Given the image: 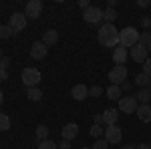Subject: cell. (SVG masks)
<instances>
[{
	"label": "cell",
	"mask_w": 151,
	"mask_h": 149,
	"mask_svg": "<svg viewBox=\"0 0 151 149\" xmlns=\"http://www.w3.org/2000/svg\"><path fill=\"white\" fill-rule=\"evenodd\" d=\"M149 83H151V77H147L145 73H141V75L135 77V85L141 87V89H147V87H149Z\"/></svg>",
	"instance_id": "cell-22"
},
{
	"label": "cell",
	"mask_w": 151,
	"mask_h": 149,
	"mask_svg": "<svg viewBox=\"0 0 151 149\" xmlns=\"http://www.w3.org/2000/svg\"><path fill=\"white\" fill-rule=\"evenodd\" d=\"M127 57H129V53H127V48H125V46L119 45L115 50H113V60H115V65H125Z\"/></svg>",
	"instance_id": "cell-15"
},
{
	"label": "cell",
	"mask_w": 151,
	"mask_h": 149,
	"mask_svg": "<svg viewBox=\"0 0 151 149\" xmlns=\"http://www.w3.org/2000/svg\"><path fill=\"white\" fill-rule=\"evenodd\" d=\"M137 145H123V149H135Z\"/></svg>",
	"instance_id": "cell-42"
},
{
	"label": "cell",
	"mask_w": 151,
	"mask_h": 149,
	"mask_svg": "<svg viewBox=\"0 0 151 149\" xmlns=\"http://www.w3.org/2000/svg\"><path fill=\"white\" fill-rule=\"evenodd\" d=\"M70 97H73L75 101H85V99L89 97V89H87V85H75V87L70 89Z\"/></svg>",
	"instance_id": "cell-13"
},
{
	"label": "cell",
	"mask_w": 151,
	"mask_h": 149,
	"mask_svg": "<svg viewBox=\"0 0 151 149\" xmlns=\"http://www.w3.org/2000/svg\"><path fill=\"white\" fill-rule=\"evenodd\" d=\"M103 125H93L91 127V135H93V137H97V139H101L103 137Z\"/></svg>",
	"instance_id": "cell-28"
},
{
	"label": "cell",
	"mask_w": 151,
	"mask_h": 149,
	"mask_svg": "<svg viewBox=\"0 0 151 149\" xmlns=\"http://www.w3.org/2000/svg\"><path fill=\"white\" fill-rule=\"evenodd\" d=\"M121 87L119 85H111L107 91H105V95H107V99H111V101H119L121 99Z\"/></svg>",
	"instance_id": "cell-17"
},
{
	"label": "cell",
	"mask_w": 151,
	"mask_h": 149,
	"mask_svg": "<svg viewBox=\"0 0 151 149\" xmlns=\"http://www.w3.org/2000/svg\"><path fill=\"white\" fill-rule=\"evenodd\" d=\"M95 125H103V115H95Z\"/></svg>",
	"instance_id": "cell-37"
},
{
	"label": "cell",
	"mask_w": 151,
	"mask_h": 149,
	"mask_svg": "<svg viewBox=\"0 0 151 149\" xmlns=\"http://www.w3.org/2000/svg\"><path fill=\"white\" fill-rule=\"evenodd\" d=\"M58 149H70V141H65V139H63V141L58 143Z\"/></svg>",
	"instance_id": "cell-34"
},
{
	"label": "cell",
	"mask_w": 151,
	"mask_h": 149,
	"mask_svg": "<svg viewBox=\"0 0 151 149\" xmlns=\"http://www.w3.org/2000/svg\"><path fill=\"white\" fill-rule=\"evenodd\" d=\"M2 58H4V55H2V50H0V60H2Z\"/></svg>",
	"instance_id": "cell-45"
},
{
	"label": "cell",
	"mask_w": 151,
	"mask_h": 149,
	"mask_svg": "<svg viewBox=\"0 0 151 149\" xmlns=\"http://www.w3.org/2000/svg\"><path fill=\"white\" fill-rule=\"evenodd\" d=\"M117 119H119V109H113V107L105 109V113H103V123H105L107 127H109V125H115Z\"/></svg>",
	"instance_id": "cell-14"
},
{
	"label": "cell",
	"mask_w": 151,
	"mask_h": 149,
	"mask_svg": "<svg viewBox=\"0 0 151 149\" xmlns=\"http://www.w3.org/2000/svg\"><path fill=\"white\" fill-rule=\"evenodd\" d=\"M137 4H139L141 8H145V6H149L151 2H149V0H139V2H137Z\"/></svg>",
	"instance_id": "cell-39"
},
{
	"label": "cell",
	"mask_w": 151,
	"mask_h": 149,
	"mask_svg": "<svg viewBox=\"0 0 151 149\" xmlns=\"http://www.w3.org/2000/svg\"><path fill=\"white\" fill-rule=\"evenodd\" d=\"M135 99H137V103H139V105H149L151 91H149V89H141V91L135 95Z\"/></svg>",
	"instance_id": "cell-19"
},
{
	"label": "cell",
	"mask_w": 151,
	"mask_h": 149,
	"mask_svg": "<svg viewBox=\"0 0 151 149\" xmlns=\"http://www.w3.org/2000/svg\"><path fill=\"white\" fill-rule=\"evenodd\" d=\"M101 95H103V89L99 85H95V87L89 89V97H101Z\"/></svg>",
	"instance_id": "cell-30"
},
{
	"label": "cell",
	"mask_w": 151,
	"mask_h": 149,
	"mask_svg": "<svg viewBox=\"0 0 151 149\" xmlns=\"http://www.w3.org/2000/svg\"><path fill=\"white\" fill-rule=\"evenodd\" d=\"M60 133H63V139H65V141H73V139L79 135V125H77V123H67V125L63 127Z\"/></svg>",
	"instance_id": "cell-12"
},
{
	"label": "cell",
	"mask_w": 151,
	"mask_h": 149,
	"mask_svg": "<svg viewBox=\"0 0 151 149\" xmlns=\"http://www.w3.org/2000/svg\"><path fill=\"white\" fill-rule=\"evenodd\" d=\"M117 0H107V8H115Z\"/></svg>",
	"instance_id": "cell-40"
},
{
	"label": "cell",
	"mask_w": 151,
	"mask_h": 149,
	"mask_svg": "<svg viewBox=\"0 0 151 149\" xmlns=\"http://www.w3.org/2000/svg\"><path fill=\"white\" fill-rule=\"evenodd\" d=\"M20 79H22L24 87H26V89H30V87H38V83H40V79H42V75H40V71H38V69L26 67V69H22Z\"/></svg>",
	"instance_id": "cell-3"
},
{
	"label": "cell",
	"mask_w": 151,
	"mask_h": 149,
	"mask_svg": "<svg viewBox=\"0 0 151 149\" xmlns=\"http://www.w3.org/2000/svg\"><path fill=\"white\" fill-rule=\"evenodd\" d=\"M12 35H14V30H12L8 24H2L0 26V38H10Z\"/></svg>",
	"instance_id": "cell-25"
},
{
	"label": "cell",
	"mask_w": 151,
	"mask_h": 149,
	"mask_svg": "<svg viewBox=\"0 0 151 149\" xmlns=\"http://www.w3.org/2000/svg\"><path fill=\"white\" fill-rule=\"evenodd\" d=\"M137 107H139V103H137L135 95H133V97H121V99H119V111H121V113L131 115V113L137 111Z\"/></svg>",
	"instance_id": "cell-6"
},
{
	"label": "cell",
	"mask_w": 151,
	"mask_h": 149,
	"mask_svg": "<svg viewBox=\"0 0 151 149\" xmlns=\"http://www.w3.org/2000/svg\"><path fill=\"white\" fill-rule=\"evenodd\" d=\"M149 42H151V30H149V32H141V35H139V45L147 48Z\"/></svg>",
	"instance_id": "cell-27"
},
{
	"label": "cell",
	"mask_w": 151,
	"mask_h": 149,
	"mask_svg": "<svg viewBox=\"0 0 151 149\" xmlns=\"http://www.w3.org/2000/svg\"><path fill=\"white\" fill-rule=\"evenodd\" d=\"M107 147H109V141H107L105 137L97 139V141H95V145H93V149H107Z\"/></svg>",
	"instance_id": "cell-29"
},
{
	"label": "cell",
	"mask_w": 151,
	"mask_h": 149,
	"mask_svg": "<svg viewBox=\"0 0 151 149\" xmlns=\"http://www.w3.org/2000/svg\"><path fill=\"white\" fill-rule=\"evenodd\" d=\"M40 12H42V2H40V0H30V2H26V8H24L26 18H38Z\"/></svg>",
	"instance_id": "cell-9"
},
{
	"label": "cell",
	"mask_w": 151,
	"mask_h": 149,
	"mask_svg": "<svg viewBox=\"0 0 151 149\" xmlns=\"http://www.w3.org/2000/svg\"><path fill=\"white\" fill-rule=\"evenodd\" d=\"M47 53H48V46L45 45L42 40H40V42L36 40L35 45L30 46V57L35 58V60H40V58H45V57H47Z\"/></svg>",
	"instance_id": "cell-10"
},
{
	"label": "cell",
	"mask_w": 151,
	"mask_h": 149,
	"mask_svg": "<svg viewBox=\"0 0 151 149\" xmlns=\"http://www.w3.org/2000/svg\"><path fill=\"white\" fill-rule=\"evenodd\" d=\"M129 55H131V58H133L135 63H145V60H147V48L141 46V45H135L129 50Z\"/></svg>",
	"instance_id": "cell-11"
},
{
	"label": "cell",
	"mask_w": 151,
	"mask_h": 149,
	"mask_svg": "<svg viewBox=\"0 0 151 149\" xmlns=\"http://www.w3.org/2000/svg\"><path fill=\"white\" fill-rule=\"evenodd\" d=\"M79 6H81L83 10H87V8H89L91 4H89V0H81V2H79Z\"/></svg>",
	"instance_id": "cell-35"
},
{
	"label": "cell",
	"mask_w": 151,
	"mask_h": 149,
	"mask_svg": "<svg viewBox=\"0 0 151 149\" xmlns=\"http://www.w3.org/2000/svg\"><path fill=\"white\" fill-rule=\"evenodd\" d=\"M38 149H58V143L47 139V141H40V143H38Z\"/></svg>",
	"instance_id": "cell-26"
},
{
	"label": "cell",
	"mask_w": 151,
	"mask_h": 149,
	"mask_svg": "<svg viewBox=\"0 0 151 149\" xmlns=\"http://www.w3.org/2000/svg\"><path fill=\"white\" fill-rule=\"evenodd\" d=\"M8 65H10V58H8V57H4L2 60H0V69L8 71Z\"/></svg>",
	"instance_id": "cell-32"
},
{
	"label": "cell",
	"mask_w": 151,
	"mask_h": 149,
	"mask_svg": "<svg viewBox=\"0 0 151 149\" xmlns=\"http://www.w3.org/2000/svg\"><path fill=\"white\" fill-rule=\"evenodd\" d=\"M26 22H28L26 14H22V12H14V14H10V22H8V26H10L14 32H22L24 28H26Z\"/></svg>",
	"instance_id": "cell-5"
},
{
	"label": "cell",
	"mask_w": 151,
	"mask_h": 149,
	"mask_svg": "<svg viewBox=\"0 0 151 149\" xmlns=\"http://www.w3.org/2000/svg\"><path fill=\"white\" fill-rule=\"evenodd\" d=\"M105 139L109 141V145L113 143V145H117V143H121V139H123V131H121V127L117 125H109L107 129H105Z\"/></svg>",
	"instance_id": "cell-8"
},
{
	"label": "cell",
	"mask_w": 151,
	"mask_h": 149,
	"mask_svg": "<svg viewBox=\"0 0 151 149\" xmlns=\"http://www.w3.org/2000/svg\"><path fill=\"white\" fill-rule=\"evenodd\" d=\"M121 91H131V83H127V81H125V83L121 85Z\"/></svg>",
	"instance_id": "cell-38"
},
{
	"label": "cell",
	"mask_w": 151,
	"mask_h": 149,
	"mask_svg": "<svg viewBox=\"0 0 151 149\" xmlns=\"http://www.w3.org/2000/svg\"><path fill=\"white\" fill-rule=\"evenodd\" d=\"M2 101H4V93L0 91V105H2Z\"/></svg>",
	"instance_id": "cell-43"
},
{
	"label": "cell",
	"mask_w": 151,
	"mask_h": 149,
	"mask_svg": "<svg viewBox=\"0 0 151 149\" xmlns=\"http://www.w3.org/2000/svg\"><path fill=\"white\" fill-rule=\"evenodd\" d=\"M48 139V127L47 125H38L36 127V145L40 141H47Z\"/></svg>",
	"instance_id": "cell-20"
},
{
	"label": "cell",
	"mask_w": 151,
	"mask_h": 149,
	"mask_svg": "<svg viewBox=\"0 0 151 149\" xmlns=\"http://www.w3.org/2000/svg\"><path fill=\"white\" fill-rule=\"evenodd\" d=\"M147 89H149V91H151V83H149V87H147Z\"/></svg>",
	"instance_id": "cell-47"
},
{
	"label": "cell",
	"mask_w": 151,
	"mask_h": 149,
	"mask_svg": "<svg viewBox=\"0 0 151 149\" xmlns=\"http://www.w3.org/2000/svg\"><path fill=\"white\" fill-rule=\"evenodd\" d=\"M103 18L107 20V24H113L117 18V10L115 8H107V10H103Z\"/></svg>",
	"instance_id": "cell-23"
},
{
	"label": "cell",
	"mask_w": 151,
	"mask_h": 149,
	"mask_svg": "<svg viewBox=\"0 0 151 149\" xmlns=\"http://www.w3.org/2000/svg\"><path fill=\"white\" fill-rule=\"evenodd\" d=\"M6 79H8V71L0 69V81H6Z\"/></svg>",
	"instance_id": "cell-36"
},
{
	"label": "cell",
	"mask_w": 151,
	"mask_h": 149,
	"mask_svg": "<svg viewBox=\"0 0 151 149\" xmlns=\"http://www.w3.org/2000/svg\"><path fill=\"white\" fill-rule=\"evenodd\" d=\"M127 79V67L125 65H115L113 69L109 71V81H111V85H123Z\"/></svg>",
	"instance_id": "cell-4"
},
{
	"label": "cell",
	"mask_w": 151,
	"mask_h": 149,
	"mask_svg": "<svg viewBox=\"0 0 151 149\" xmlns=\"http://www.w3.org/2000/svg\"><path fill=\"white\" fill-rule=\"evenodd\" d=\"M135 149H151V145H147V143H141V145H137Z\"/></svg>",
	"instance_id": "cell-41"
},
{
	"label": "cell",
	"mask_w": 151,
	"mask_h": 149,
	"mask_svg": "<svg viewBox=\"0 0 151 149\" xmlns=\"http://www.w3.org/2000/svg\"><path fill=\"white\" fill-rule=\"evenodd\" d=\"M143 73H145L147 77H151V58H147V60L143 63Z\"/></svg>",
	"instance_id": "cell-31"
},
{
	"label": "cell",
	"mask_w": 151,
	"mask_h": 149,
	"mask_svg": "<svg viewBox=\"0 0 151 149\" xmlns=\"http://www.w3.org/2000/svg\"><path fill=\"white\" fill-rule=\"evenodd\" d=\"M141 26H145V28H149V26H151V18H149V16H143V18H141Z\"/></svg>",
	"instance_id": "cell-33"
},
{
	"label": "cell",
	"mask_w": 151,
	"mask_h": 149,
	"mask_svg": "<svg viewBox=\"0 0 151 149\" xmlns=\"http://www.w3.org/2000/svg\"><path fill=\"white\" fill-rule=\"evenodd\" d=\"M139 35L141 32H137L133 26H127L119 32V45L125 48H133L135 45H139Z\"/></svg>",
	"instance_id": "cell-2"
},
{
	"label": "cell",
	"mask_w": 151,
	"mask_h": 149,
	"mask_svg": "<svg viewBox=\"0 0 151 149\" xmlns=\"http://www.w3.org/2000/svg\"><path fill=\"white\" fill-rule=\"evenodd\" d=\"M42 42H45L47 46L57 45V42H58V32H57V30H47L45 36H42Z\"/></svg>",
	"instance_id": "cell-18"
},
{
	"label": "cell",
	"mask_w": 151,
	"mask_h": 149,
	"mask_svg": "<svg viewBox=\"0 0 151 149\" xmlns=\"http://www.w3.org/2000/svg\"><path fill=\"white\" fill-rule=\"evenodd\" d=\"M83 18H85V22H89V24H99L103 20V10L99 6H89L87 10L83 12Z\"/></svg>",
	"instance_id": "cell-7"
},
{
	"label": "cell",
	"mask_w": 151,
	"mask_h": 149,
	"mask_svg": "<svg viewBox=\"0 0 151 149\" xmlns=\"http://www.w3.org/2000/svg\"><path fill=\"white\" fill-rule=\"evenodd\" d=\"M135 113H137V117H139V121L149 123L151 121V105H139Z\"/></svg>",
	"instance_id": "cell-16"
},
{
	"label": "cell",
	"mask_w": 151,
	"mask_h": 149,
	"mask_svg": "<svg viewBox=\"0 0 151 149\" xmlns=\"http://www.w3.org/2000/svg\"><path fill=\"white\" fill-rule=\"evenodd\" d=\"M147 53H151V42H149V45H147Z\"/></svg>",
	"instance_id": "cell-44"
},
{
	"label": "cell",
	"mask_w": 151,
	"mask_h": 149,
	"mask_svg": "<svg viewBox=\"0 0 151 149\" xmlns=\"http://www.w3.org/2000/svg\"><path fill=\"white\" fill-rule=\"evenodd\" d=\"M81 149H93V147H81Z\"/></svg>",
	"instance_id": "cell-46"
},
{
	"label": "cell",
	"mask_w": 151,
	"mask_h": 149,
	"mask_svg": "<svg viewBox=\"0 0 151 149\" xmlns=\"http://www.w3.org/2000/svg\"><path fill=\"white\" fill-rule=\"evenodd\" d=\"M10 129V117L6 113H0V131H8Z\"/></svg>",
	"instance_id": "cell-24"
},
{
	"label": "cell",
	"mask_w": 151,
	"mask_h": 149,
	"mask_svg": "<svg viewBox=\"0 0 151 149\" xmlns=\"http://www.w3.org/2000/svg\"><path fill=\"white\" fill-rule=\"evenodd\" d=\"M26 97H28L30 101H40V99H42V91H40L38 87H30V89H26Z\"/></svg>",
	"instance_id": "cell-21"
},
{
	"label": "cell",
	"mask_w": 151,
	"mask_h": 149,
	"mask_svg": "<svg viewBox=\"0 0 151 149\" xmlns=\"http://www.w3.org/2000/svg\"><path fill=\"white\" fill-rule=\"evenodd\" d=\"M99 42L107 48L119 45V30H117L113 24H103L99 28Z\"/></svg>",
	"instance_id": "cell-1"
}]
</instances>
